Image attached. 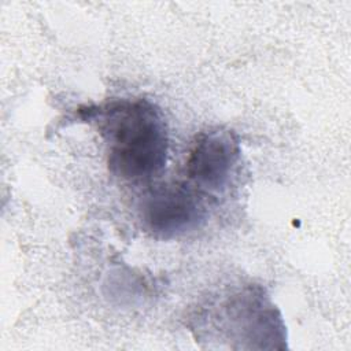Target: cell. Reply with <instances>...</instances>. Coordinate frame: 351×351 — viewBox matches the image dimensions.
I'll use <instances>...</instances> for the list:
<instances>
[{"label":"cell","mask_w":351,"mask_h":351,"mask_svg":"<svg viewBox=\"0 0 351 351\" xmlns=\"http://www.w3.org/2000/svg\"><path fill=\"white\" fill-rule=\"evenodd\" d=\"M206 217L197 189L185 184L155 185L138 203L143 228L159 239H173L197 230Z\"/></svg>","instance_id":"cell-3"},{"label":"cell","mask_w":351,"mask_h":351,"mask_svg":"<svg viewBox=\"0 0 351 351\" xmlns=\"http://www.w3.org/2000/svg\"><path fill=\"white\" fill-rule=\"evenodd\" d=\"M240 155V140L233 130H203L196 136L186 156V177L195 189L208 193L223 192L230 184Z\"/></svg>","instance_id":"cell-4"},{"label":"cell","mask_w":351,"mask_h":351,"mask_svg":"<svg viewBox=\"0 0 351 351\" xmlns=\"http://www.w3.org/2000/svg\"><path fill=\"white\" fill-rule=\"evenodd\" d=\"M81 118L96 125L107 148L110 171L140 182L159 174L167 162L169 133L162 111L143 97L110 99L80 108Z\"/></svg>","instance_id":"cell-1"},{"label":"cell","mask_w":351,"mask_h":351,"mask_svg":"<svg viewBox=\"0 0 351 351\" xmlns=\"http://www.w3.org/2000/svg\"><path fill=\"white\" fill-rule=\"evenodd\" d=\"M213 319L228 340L282 341L285 326L277 306L259 285H244L211 304Z\"/></svg>","instance_id":"cell-2"}]
</instances>
